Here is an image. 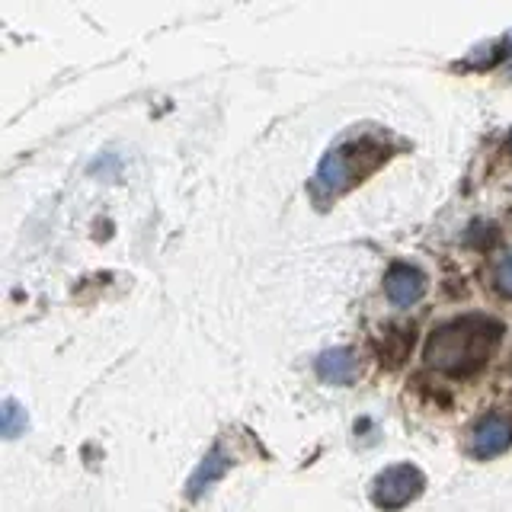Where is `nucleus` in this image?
<instances>
[{
	"instance_id": "10",
	"label": "nucleus",
	"mask_w": 512,
	"mask_h": 512,
	"mask_svg": "<svg viewBox=\"0 0 512 512\" xmlns=\"http://www.w3.org/2000/svg\"><path fill=\"white\" fill-rule=\"evenodd\" d=\"M496 288L512 298V253L506 256V260H500V266H496Z\"/></svg>"
},
{
	"instance_id": "5",
	"label": "nucleus",
	"mask_w": 512,
	"mask_h": 512,
	"mask_svg": "<svg viewBox=\"0 0 512 512\" xmlns=\"http://www.w3.org/2000/svg\"><path fill=\"white\" fill-rule=\"evenodd\" d=\"M509 445H512V420H506V416L493 413L487 420H480L471 432V452L477 458H496Z\"/></svg>"
},
{
	"instance_id": "4",
	"label": "nucleus",
	"mask_w": 512,
	"mask_h": 512,
	"mask_svg": "<svg viewBox=\"0 0 512 512\" xmlns=\"http://www.w3.org/2000/svg\"><path fill=\"white\" fill-rule=\"evenodd\" d=\"M384 292H388L394 308H410L426 292V276L410 263H394L384 276Z\"/></svg>"
},
{
	"instance_id": "7",
	"label": "nucleus",
	"mask_w": 512,
	"mask_h": 512,
	"mask_svg": "<svg viewBox=\"0 0 512 512\" xmlns=\"http://www.w3.org/2000/svg\"><path fill=\"white\" fill-rule=\"evenodd\" d=\"M228 468H231V458L221 452V445H215L212 452H208V455L202 458V464L196 468V474L189 477V484H186L189 500H202V496H205L208 490H212L224 474H228Z\"/></svg>"
},
{
	"instance_id": "6",
	"label": "nucleus",
	"mask_w": 512,
	"mask_h": 512,
	"mask_svg": "<svg viewBox=\"0 0 512 512\" xmlns=\"http://www.w3.org/2000/svg\"><path fill=\"white\" fill-rule=\"evenodd\" d=\"M314 368H317L320 381H327V384H352L359 378V362L352 356V349H343V346L320 352Z\"/></svg>"
},
{
	"instance_id": "2",
	"label": "nucleus",
	"mask_w": 512,
	"mask_h": 512,
	"mask_svg": "<svg viewBox=\"0 0 512 512\" xmlns=\"http://www.w3.org/2000/svg\"><path fill=\"white\" fill-rule=\"evenodd\" d=\"M375 148H378V141H368V138L352 141V144L343 141V144H336V148H330L317 167V189L336 196V192H343L356 180H362L368 170H375L381 164V160H362V154L375 151Z\"/></svg>"
},
{
	"instance_id": "8",
	"label": "nucleus",
	"mask_w": 512,
	"mask_h": 512,
	"mask_svg": "<svg viewBox=\"0 0 512 512\" xmlns=\"http://www.w3.org/2000/svg\"><path fill=\"white\" fill-rule=\"evenodd\" d=\"M26 423V410L16 400H4V410H0V432H4V439H16L20 432H26Z\"/></svg>"
},
{
	"instance_id": "9",
	"label": "nucleus",
	"mask_w": 512,
	"mask_h": 512,
	"mask_svg": "<svg viewBox=\"0 0 512 512\" xmlns=\"http://www.w3.org/2000/svg\"><path fill=\"white\" fill-rule=\"evenodd\" d=\"M388 336H391L394 343H384V346H381V359H384V362H388V365L394 368V365H400V362L407 359V349H410V340H413V333H410V336H407V333H400V336H397V333L391 330Z\"/></svg>"
},
{
	"instance_id": "11",
	"label": "nucleus",
	"mask_w": 512,
	"mask_h": 512,
	"mask_svg": "<svg viewBox=\"0 0 512 512\" xmlns=\"http://www.w3.org/2000/svg\"><path fill=\"white\" fill-rule=\"evenodd\" d=\"M509 151H512V135H509Z\"/></svg>"
},
{
	"instance_id": "3",
	"label": "nucleus",
	"mask_w": 512,
	"mask_h": 512,
	"mask_svg": "<svg viewBox=\"0 0 512 512\" xmlns=\"http://www.w3.org/2000/svg\"><path fill=\"white\" fill-rule=\"evenodd\" d=\"M426 490V477L416 464H391L372 484V503L384 512H397L410 506Z\"/></svg>"
},
{
	"instance_id": "1",
	"label": "nucleus",
	"mask_w": 512,
	"mask_h": 512,
	"mask_svg": "<svg viewBox=\"0 0 512 512\" xmlns=\"http://www.w3.org/2000/svg\"><path fill=\"white\" fill-rule=\"evenodd\" d=\"M503 340V324L487 314H468L436 327L426 340V365L442 375L468 378L487 365L493 349Z\"/></svg>"
}]
</instances>
